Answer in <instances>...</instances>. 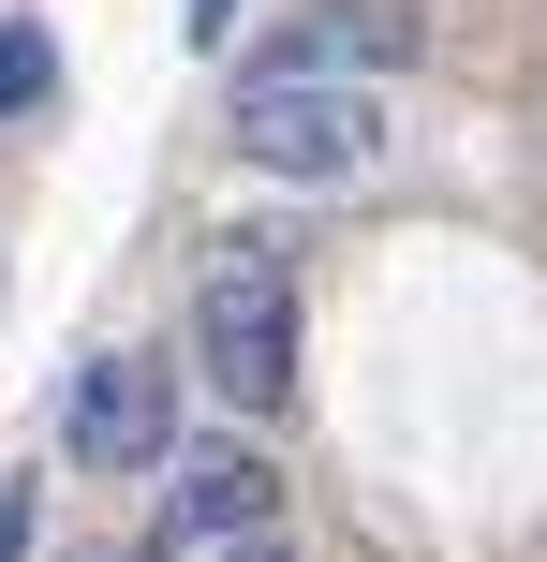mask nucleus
<instances>
[{
  "mask_svg": "<svg viewBox=\"0 0 547 562\" xmlns=\"http://www.w3.org/2000/svg\"><path fill=\"white\" fill-rule=\"evenodd\" d=\"M193 370L237 400V415H282L296 400V281H282V237H223L193 296Z\"/></svg>",
  "mask_w": 547,
  "mask_h": 562,
  "instance_id": "f257e3e1",
  "label": "nucleus"
},
{
  "mask_svg": "<svg viewBox=\"0 0 547 562\" xmlns=\"http://www.w3.org/2000/svg\"><path fill=\"white\" fill-rule=\"evenodd\" d=\"M237 164H266V178H371L385 164V104L371 89H237Z\"/></svg>",
  "mask_w": 547,
  "mask_h": 562,
  "instance_id": "f03ea898",
  "label": "nucleus"
},
{
  "mask_svg": "<svg viewBox=\"0 0 547 562\" xmlns=\"http://www.w3.org/2000/svg\"><path fill=\"white\" fill-rule=\"evenodd\" d=\"M59 445H75V474H148V459L178 445V370L163 356H89Z\"/></svg>",
  "mask_w": 547,
  "mask_h": 562,
  "instance_id": "7ed1b4c3",
  "label": "nucleus"
},
{
  "mask_svg": "<svg viewBox=\"0 0 547 562\" xmlns=\"http://www.w3.org/2000/svg\"><path fill=\"white\" fill-rule=\"evenodd\" d=\"M385 59H414V15H385V0H326V15H296L237 89H371Z\"/></svg>",
  "mask_w": 547,
  "mask_h": 562,
  "instance_id": "20e7f679",
  "label": "nucleus"
},
{
  "mask_svg": "<svg viewBox=\"0 0 547 562\" xmlns=\"http://www.w3.org/2000/svg\"><path fill=\"white\" fill-rule=\"evenodd\" d=\"M178 533H193V548L282 533V474H266L252 445H193V459H178Z\"/></svg>",
  "mask_w": 547,
  "mask_h": 562,
  "instance_id": "39448f33",
  "label": "nucleus"
},
{
  "mask_svg": "<svg viewBox=\"0 0 547 562\" xmlns=\"http://www.w3.org/2000/svg\"><path fill=\"white\" fill-rule=\"evenodd\" d=\"M45 89H59V45H45L30 15H0V119H30Z\"/></svg>",
  "mask_w": 547,
  "mask_h": 562,
  "instance_id": "423d86ee",
  "label": "nucleus"
},
{
  "mask_svg": "<svg viewBox=\"0 0 547 562\" xmlns=\"http://www.w3.org/2000/svg\"><path fill=\"white\" fill-rule=\"evenodd\" d=\"M178 30H193V45H223V30H237V0H193V15H178Z\"/></svg>",
  "mask_w": 547,
  "mask_h": 562,
  "instance_id": "0eeeda50",
  "label": "nucleus"
},
{
  "mask_svg": "<svg viewBox=\"0 0 547 562\" xmlns=\"http://www.w3.org/2000/svg\"><path fill=\"white\" fill-rule=\"evenodd\" d=\"M223 562H296V548H282V533H252V548H223Z\"/></svg>",
  "mask_w": 547,
  "mask_h": 562,
  "instance_id": "6e6552de",
  "label": "nucleus"
},
{
  "mask_svg": "<svg viewBox=\"0 0 547 562\" xmlns=\"http://www.w3.org/2000/svg\"><path fill=\"white\" fill-rule=\"evenodd\" d=\"M89 562H134V548H89Z\"/></svg>",
  "mask_w": 547,
  "mask_h": 562,
  "instance_id": "1a4fd4ad",
  "label": "nucleus"
}]
</instances>
